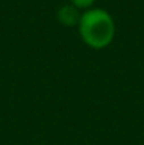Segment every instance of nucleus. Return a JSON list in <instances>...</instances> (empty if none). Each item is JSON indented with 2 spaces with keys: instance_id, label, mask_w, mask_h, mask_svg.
Returning <instances> with one entry per match:
<instances>
[{
  "instance_id": "nucleus-1",
  "label": "nucleus",
  "mask_w": 144,
  "mask_h": 145,
  "mask_svg": "<svg viewBox=\"0 0 144 145\" xmlns=\"http://www.w3.org/2000/svg\"><path fill=\"white\" fill-rule=\"evenodd\" d=\"M78 27L82 41L93 49H103L109 47L116 33L113 17L103 8L85 10L81 14Z\"/></svg>"
},
{
  "instance_id": "nucleus-2",
  "label": "nucleus",
  "mask_w": 144,
  "mask_h": 145,
  "mask_svg": "<svg viewBox=\"0 0 144 145\" xmlns=\"http://www.w3.org/2000/svg\"><path fill=\"white\" fill-rule=\"evenodd\" d=\"M57 17H58V21L62 25H66V27L78 25L79 20H81L79 8H76L74 4H66V6L59 7L58 11H57Z\"/></svg>"
},
{
  "instance_id": "nucleus-3",
  "label": "nucleus",
  "mask_w": 144,
  "mask_h": 145,
  "mask_svg": "<svg viewBox=\"0 0 144 145\" xmlns=\"http://www.w3.org/2000/svg\"><path fill=\"white\" fill-rule=\"evenodd\" d=\"M95 1L96 0H71V4H74L76 8H85V10H88V8H91L93 6Z\"/></svg>"
}]
</instances>
